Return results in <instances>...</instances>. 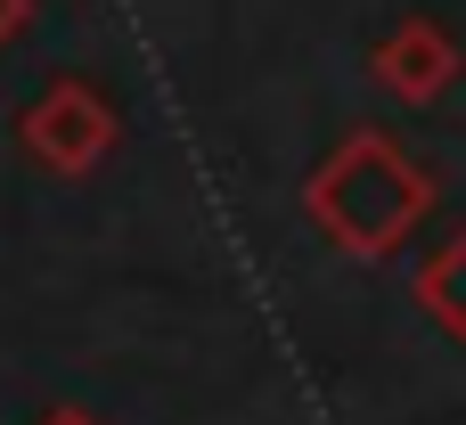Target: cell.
I'll return each mask as SVG.
<instances>
[{
	"instance_id": "obj_1",
	"label": "cell",
	"mask_w": 466,
	"mask_h": 425,
	"mask_svg": "<svg viewBox=\"0 0 466 425\" xmlns=\"http://www.w3.org/2000/svg\"><path fill=\"white\" fill-rule=\"evenodd\" d=\"M426 172L410 164V147L401 139H385V131H352L336 156H328V172L311 180V213H319V229L336 238V246H352V254H385L393 238H410V221L426 213Z\"/></svg>"
},
{
	"instance_id": "obj_2",
	"label": "cell",
	"mask_w": 466,
	"mask_h": 425,
	"mask_svg": "<svg viewBox=\"0 0 466 425\" xmlns=\"http://www.w3.org/2000/svg\"><path fill=\"white\" fill-rule=\"evenodd\" d=\"M25 147L49 164V172H90L98 156H106V139H115V115H106V98L90 90V82H49L33 106H25Z\"/></svg>"
},
{
	"instance_id": "obj_3",
	"label": "cell",
	"mask_w": 466,
	"mask_h": 425,
	"mask_svg": "<svg viewBox=\"0 0 466 425\" xmlns=\"http://www.w3.org/2000/svg\"><path fill=\"white\" fill-rule=\"evenodd\" d=\"M377 82H385L393 98L426 106V98H442V90L459 82V41H451L434 16H418V25H401V33L377 49Z\"/></svg>"
},
{
	"instance_id": "obj_4",
	"label": "cell",
	"mask_w": 466,
	"mask_h": 425,
	"mask_svg": "<svg viewBox=\"0 0 466 425\" xmlns=\"http://www.w3.org/2000/svg\"><path fill=\"white\" fill-rule=\"evenodd\" d=\"M418 287H426V311H434L442 328H459V336H466V238H459V246H442V254L426 262Z\"/></svg>"
},
{
	"instance_id": "obj_5",
	"label": "cell",
	"mask_w": 466,
	"mask_h": 425,
	"mask_svg": "<svg viewBox=\"0 0 466 425\" xmlns=\"http://www.w3.org/2000/svg\"><path fill=\"white\" fill-rule=\"evenodd\" d=\"M25 16H33V0H0V41H16V33H25Z\"/></svg>"
}]
</instances>
